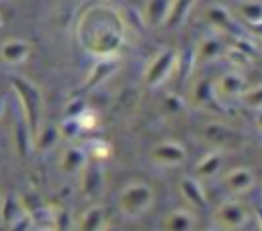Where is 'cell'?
Instances as JSON below:
<instances>
[{
  "label": "cell",
  "mask_w": 262,
  "mask_h": 231,
  "mask_svg": "<svg viewBox=\"0 0 262 231\" xmlns=\"http://www.w3.org/2000/svg\"><path fill=\"white\" fill-rule=\"evenodd\" d=\"M125 22L121 16L104 6H96L94 10L84 14L80 22V39L84 47L98 57H113L123 45Z\"/></svg>",
  "instance_id": "cell-1"
},
{
  "label": "cell",
  "mask_w": 262,
  "mask_h": 231,
  "mask_svg": "<svg viewBox=\"0 0 262 231\" xmlns=\"http://www.w3.org/2000/svg\"><path fill=\"white\" fill-rule=\"evenodd\" d=\"M10 86L20 100L23 119L27 121L33 135L37 137V133L41 131V112H43V98L39 88L23 76H10Z\"/></svg>",
  "instance_id": "cell-2"
},
{
  "label": "cell",
  "mask_w": 262,
  "mask_h": 231,
  "mask_svg": "<svg viewBox=\"0 0 262 231\" xmlns=\"http://www.w3.org/2000/svg\"><path fill=\"white\" fill-rule=\"evenodd\" d=\"M154 204V188L145 182H131L119 194V209L125 217L137 219Z\"/></svg>",
  "instance_id": "cell-3"
},
{
  "label": "cell",
  "mask_w": 262,
  "mask_h": 231,
  "mask_svg": "<svg viewBox=\"0 0 262 231\" xmlns=\"http://www.w3.org/2000/svg\"><path fill=\"white\" fill-rule=\"evenodd\" d=\"M250 221V211L239 200H225L213 213L215 229L219 231H237Z\"/></svg>",
  "instance_id": "cell-4"
},
{
  "label": "cell",
  "mask_w": 262,
  "mask_h": 231,
  "mask_svg": "<svg viewBox=\"0 0 262 231\" xmlns=\"http://www.w3.org/2000/svg\"><path fill=\"white\" fill-rule=\"evenodd\" d=\"M176 61H178V53L170 47L158 51L151 61L147 63L145 72H143V82L149 86V88H156L160 86L164 80H168V76L176 70Z\"/></svg>",
  "instance_id": "cell-5"
},
{
  "label": "cell",
  "mask_w": 262,
  "mask_h": 231,
  "mask_svg": "<svg viewBox=\"0 0 262 231\" xmlns=\"http://www.w3.org/2000/svg\"><path fill=\"white\" fill-rule=\"evenodd\" d=\"M201 135L207 143H211L219 149H233L244 143V137L235 129H231L229 125H223V123H207L201 129Z\"/></svg>",
  "instance_id": "cell-6"
},
{
  "label": "cell",
  "mask_w": 262,
  "mask_h": 231,
  "mask_svg": "<svg viewBox=\"0 0 262 231\" xmlns=\"http://www.w3.org/2000/svg\"><path fill=\"white\" fill-rule=\"evenodd\" d=\"M117 65H119V63H117L115 57H100V59L90 67V72H88V76H86V80H84L80 92H88V90L96 88L98 84H102L106 78H111V76L117 72Z\"/></svg>",
  "instance_id": "cell-7"
},
{
  "label": "cell",
  "mask_w": 262,
  "mask_h": 231,
  "mask_svg": "<svg viewBox=\"0 0 262 231\" xmlns=\"http://www.w3.org/2000/svg\"><path fill=\"white\" fill-rule=\"evenodd\" d=\"M151 157L162 166H178L186 159V149L178 141H162L151 149Z\"/></svg>",
  "instance_id": "cell-8"
},
{
  "label": "cell",
  "mask_w": 262,
  "mask_h": 231,
  "mask_svg": "<svg viewBox=\"0 0 262 231\" xmlns=\"http://www.w3.org/2000/svg\"><path fill=\"white\" fill-rule=\"evenodd\" d=\"M104 186V176H102V168L98 166V161H88L82 170V180H80V190L84 192V196L92 198L96 194H100Z\"/></svg>",
  "instance_id": "cell-9"
},
{
  "label": "cell",
  "mask_w": 262,
  "mask_h": 231,
  "mask_svg": "<svg viewBox=\"0 0 262 231\" xmlns=\"http://www.w3.org/2000/svg\"><path fill=\"white\" fill-rule=\"evenodd\" d=\"M215 90L219 98H242V94L246 92V78L237 72H227L219 76V80L215 82Z\"/></svg>",
  "instance_id": "cell-10"
},
{
  "label": "cell",
  "mask_w": 262,
  "mask_h": 231,
  "mask_svg": "<svg viewBox=\"0 0 262 231\" xmlns=\"http://www.w3.org/2000/svg\"><path fill=\"white\" fill-rule=\"evenodd\" d=\"M223 186L233 194H242L254 186V174L248 168H233L223 176Z\"/></svg>",
  "instance_id": "cell-11"
},
{
  "label": "cell",
  "mask_w": 262,
  "mask_h": 231,
  "mask_svg": "<svg viewBox=\"0 0 262 231\" xmlns=\"http://www.w3.org/2000/svg\"><path fill=\"white\" fill-rule=\"evenodd\" d=\"M194 215L188 209H174L162 219V231H194Z\"/></svg>",
  "instance_id": "cell-12"
},
{
  "label": "cell",
  "mask_w": 262,
  "mask_h": 231,
  "mask_svg": "<svg viewBox=\"0 0 262 231\" xmlns=\"http://www.w3.org/2000/svg\"><path fill=\"white\" fill-rule=\"evenodd\" d=\"M31 55V45L23 39H8L2 43L0 47V57L4 63H10V65H16V63H23L27 57Z\"/></svg>",
  "instance_id": "cell-13"
},
{
  "label": "cell",
  "mask_w": 262,
  "mask_h": 231,
  "mask_svg": "<svg viewBox=\"0 0 262 231\" xmlns=\"http://www.w3.org/2000/svg\"><path fill=\"white\" fill-rule=\"evenodd\" d=\"M180 194L184 196V200L192 206V209H203L207 204V196H205V190L201 186V182L196 178H182L180 180Z\"/></svg>",
  "instance_id": "cell-14"
},
{
  "label": "cell",
  "mask_w": 262,
  "mask_h": 231,
  "mask_svg": "<svg viewBox=\"0 0 262 231\" xmlns=\"http://www.w3.org/2000/svg\"><path fill=\"white\" fill-rule=\"evenodd\" d=\"M223 53V41L215 35H209V37H203L199 41V45L194 47V59L196 63H203V61H213L217 59L219 55Z\"/></svg>",
  "instance_id": "cell-15"
},
{
  "label": "cell",
  "mask_w": 262,
  "mask_h": 231,
  "mask_svg": "<svg viewBox=\"0 0 262 231\" xmlns=\"http://www.w3.org/2000/svg\"><path fill=\"white\" fill-rule=\"evenodd\" d=\"M57 213H59L57 206H37L31 213L35 231H59Z\"/></svg>",
  "instance_id": "cell-16"
},
{
  "label": "cell",
  "mask_w": 262,
  "mask_h": 231,
  "mask_svg": "<svg viewBox=\"0 0 262 231\" xmlns=\"http://www.w3.org/2000/svg\"><path fill=\"white\" fill-rule=\"evenodd\" d=\"M25 213H29V211H27L25 202H23L18 196L6 194V196L2 198V202H0V219H2L4 227H10V225H12L18 217H23Z\"/></svg>",
  "instance_id": "cell-17"
},
{
  "label": "cell",
  "mask_w": 262,
  "mask_h": 231,
  "mask_svg": "<svg viewBox=\"0 0 262 231\" xmlns=\"http://www.w3.org/2000/svg\"><path fill=\"white\" fill-rule=\"evenodd\" d=\"M170 6H172V0H147L145 12H143L145 22L149 27H162V25H166L168 14H170Z\"/></svg>",
  "instance_id": "cell-18"
},
{
  "label": "cell",
  "mask_w": 262,
  "mask_h": 231,
  "mask_svg": "<svg viewBox=\"0 0 262 231\" xmlns=\"http://www.w3.org/2000/svg\"><path fill=\"white\" fill-rule=\"evenodd\" d=\"M207 18H209V22L215 27V29H219V31H223V33H231V35H237V22H235V18L223 8V6H211L209 10H207Z\"/></svg>",
  "instance_id": "cell-19"
},
{
  "label": "cell",
  "mask_w": 262,
  "mask_h": 231,
  "mask_svg": "<svg viewBox=\"0 0 262 231\" xmlns=\"http://www.w3.org/2000/svg\"><path fill=\"white\" fill-rule=\"evenodd\" d=\"M12 137H14V149H16V153H18L20 157H27L29 151L35 147V135H33V131L29 129V125H27L25 119H23L18 125H14Z\"/></svg>",
  "instance_id": "cell-20"
},
{
  "label": "cell",
  "mask_w": 262,
  "mask_h": 231,
  "mask_svg": "<svg viewBox=\"0 0 262 231\" xmlns=\"http://www.w3.org/2000/svg\"><path fill=\"white\" fill-rule=\"evenodd\" d=\"M192 98L199 106H217V90H215V82L211 80H201L196 82L194 90H192Z\"/></svg>",
  "instance_id": "cell-21"
},
{
  "label": "cell",
  "mask_w": 262,
  "mask_h": 231,
  "mask_svg": "<svg viewBox=\"0 0 262 231\" xmlns=\"http://www.w3.org/2000/svg\"><path fill=\"white\" fill-rule=\"evenodd\" d=\"M104 221H106L104 209L102 206H92L82 215V219L78 223V231H100Z\"/></svg>",
  "instance_id": "cell-22"
},
{
  "label": "cell",
  "mask_w": 262,
  "mask_h": 231,
  "mask_svg": "<svg viewBox=\"0 0 262 231\" xmlns=\"http://www.w3.org/2000/svg\"><path fill=\"white\" fill-rule=\"evenodd\" d=\"M86 164H88L86 153H84L80 147H70V149L63 153V157H61V170L68 172V174L82 172Z\"/></svg>",
  "instance_id": "cell-23"
},
{
  "label": "cell",
  "mask_w": 262,
  "mask_h": 231,
  "mask_svg": "<svg viewBox=\"0 0 262 231\" xmlns=\"http://www.w3.org/2000/svg\"><path fill=\"white\" fill-rule=\"evenodd\" d=\"M221 170V153L219 151H211L207 155H203L199 159V164L194 166V174L201 178H211Z\"/></svg>",
  "instance_id": "cell-24"
},
{
  "label": "cell",
  "mask_w": 262,
  "mask_h": 231,
  "mask_svg": "<svg viewBox=\"0 0 262 231\" xmlns=\"http://www.w3.org/2000/svg\"><path fill=\"white\" fill-rule=\"evenodd\" d=\"M194 0H172V6H170V14H168V20L164 27H178L186 14L190 12Z\"/></svg>",
  "instance_id": "cell-25"
},
{
  "label": "cell",
  "mask_w": 262,
  "mask_h": 231,
  "mask_svg": "<svg viewBox=\"0 0 262 231\" xmlns=\"http://www.w3.org/2000/svg\"><path fill=\"white\" fill-rule=\"evenodd\" d=\"M59 135H61V131H59V127H55V125L41 127V131H39L37 137H35V149H39V151L51 149V147L57 143Z\"/></svg>",
  "instance_id": "cell-26"
},
{
  "label": "cell",
  "mask_w": 262,
  "mask_h": 231,
  "mask_svg": "<svg viewBox=\"0 0 262 231\" xmlns=\"http://www.w3.org/2000/svg\"><path fill=\"white\" fill-rule=\"evenodd\" d=\"M237 14L248 22H258L262 20V2L260 0H242L237 4Z\"/></svg>",
  "instance_id": "cell-27"
},
{
  "label": "cell",
  "mask_w": 262,
  "mask_h": 231,
  "mask_svg": "<svg viewBox=\"0 0 262 231\" xmlns=\"http://www.w3.org/2000/svg\"><path fill=\"white\" fill-rule=\"evenodd\" d=\"M194 63H196V59H194V49L184 51L182 55H178L176 67H178V76H180V80H184V78L190 74V70H192Z\"/></svg>",
  "instance_id": "cell-28"
},
{
  "label": "cell",
  "mask_w": 262,
  "mask_h": 231,
  "mask_svg": "<svg viewBox=\"0 0 262 231\" xmlns=\"http://www.w3.org/2000/svg\"><path fill=\"white\" fill-rule=\"evenodd\" d=\"M242 102L250 108H260L262 110V86H256V88H250L242 94Z\"/></svg>",
  "instance_id": "cell-29"
},
{
  "label": "cell",
  "mask_w": 262,
  "mask_h": 231,
  "mask_svg": "<svg viewBox=\"0 0 262 231\" xmlns=\"http://www.w3.org/2000/svg\"><path fill=\"white\" fill-rule=\"evenodd\" d=\"M86 108H88V106H86V100L80 98V96H74V98H70L68 104H66V117L78 119Z\"/></svg>",
  "instance_id": "cell-30"
},
{
  "label": "cell",
  "mask_w": 262,
  "mask_h": 231,
  "mask_svg": "<svg viewBox=\"0 0 262 231\" xmlns=\"http://www.w3.org/2000/svg\"><path fill=\"white\" fill-rule=\"evenodd\" d=\"M225 57H227L231 63H235V65H246V63L252 59L250 53H246L244 49H239V47H235V45H231V47L225 51Z\"/></svg>",
  "instance_id": "cell-31"
},
{
  "label": "cell",
  "mask_w": 262,
  "mask_h": 231,
  "mask_svg": "<svg viewBox=\"0 0 262 231\" xmlns=\"http://www.w3.org/2000/svg\"><path fill=\"white\" fill-rule=\"evenodd\" d=\"M59 131H61V135H63V137L74 139V137L82 131V127H80V121H78V119L66 117V119H63V123H61V127H59Z\"/></svg>",
  "instance_id": "cell-32"
},
{
  "label": "cell",
  "mask_w": 262,
  "mask_h": 231,
  "mask_svg": "<svg viewBox=\"0 0 262 231\" xmlns=\"http://www.w3.org/2000/svg\"><path fill=\"white\" fill-rule=\"evenodd\" d=\"M78 121H80V127H82V131H92L96 125H98V114L94 112V110H90V108H86L80 117H78Z\"/></svg>",
  "instance_id": "cell-33"
},
{
  "label": "cell",
  "mask_w": 262,
  "mask_h": 231,
  "mask_svg": "<svg viewBox=\"0 0 262 231\" xmlns=\"http://www.w3.org/2000/svg\"><path fill=\"white\" fill-rule=\"evenodd\" d=\"M31 229H33V217H31V213H25L10 227H6V231H31Z\"/></svg>",
  "instance_id": "cell-34"
},
{
  "label": "cell",
  "mask_w": 262,
  "mask_h": 231,
  "mask_svg": "<svg viewBox=\"0 0 262 231\" xmlns=\"http://www.w3.org/2000/svg\"><path fill=\"white\" fill-rule=\"evenodd\" d=\"M108 155H111V145L106 141H94V145H92V157L96 161H100V159H106Z\"/></svg>",
  "instance_id": "cell-35"
},
{
  "label": "cell",
  "mask_w": 262,
  "mask_h": 231,
  "mask_svg": "<svg viewBox=\"0 0 262 231\" xmlns=\"http://www.w3.org/2000/svg\"><path fill=\"white\" fill-rule=\"evenodd\" d=\"M164 108H166V112H172V114H174V112H178V110L182 108V102H180L178 96H172V94H170V96L164 98Z\"/></svg>",
  "instance_id": "cell-36"
},
{
  "label": "cell",
  "mask_w": 262,
  "mask_h": 231,
  "mask_svg": "<svg viewBox=\"0 0 262 231\" xmlns=\"http://www.w3.org/2000/svg\"><path fill=\"white\" fill-rule=\"evenodd\" d=\"M250 29H252V33H254V35H258V37L262 39V20L252 22V25H250Z\"/></svg>",
  "instance_id": "cell-37"
},
{
  "label": "cell",
  "mask_w": 262,
  "mask_h": 231,
  "mask_svg": "<svg viewBox=\"0 0 262 231\" xmlns=\"http://www.w3.org/2000/svg\"><path fill=\"white\" fill-rule=\"evenodd\" d=\"M256 221H258V227H260V231H262V204L256 209Z\"/></svg>",
  "instance_id": "cell-38"
},
{
  "label": "cell",
  "mask_w": 262,
  "mask_h": 231,
  "mask_svg": "<svg viewBox=\"0 0 262 231\" xmlns=\"http://www.w3.org/2000/svg\"><path fill=\"white\" fill-rule=\"evenodd\" d=\"M256 125H258V127L262 129V110H260V112L256 114Z\"/></svg>",
  "instance_id": "cell-39"
},
{
  "label": "cell",
  "mask_w": 262,
  "mask_h": 231,
  "mask_svg": "<svg viewBox=\"0 0 262 231\" xmlns=\"http://www.w3.org/2000/svg\"><path fill=\"white\" fill-rule=\"evenodd\" d=\"M2 112H4V96L0 94V117H2Z\"/></svg>",
  "instance_id": "cell-40"
},
{
  "label": "cell",
  "mask_w": 262,
  "mask_h": 231,
  "mask_svg": "<svg viewBox=\"0 0 262 231\" xmlns=\"http://www.w3.org/2000/svg\"><path fill=\"white\" fill-rule=\"evenodd\" d=\"M2 25H4V22H2V16H0V29H2Z\"/></svg>",
  "instance_id": "cell-41"
},
{
  "label": "cell",
  "mask_w": 262,
  "mask_h": 231,
  "mask_svg": "<svg viewBox=\"0 0 262 231\" xmlns=\"http://www.w3.org/2000/svg\"><path fill=\"white\" fill-rule=\"evenodd\" d=\"M106 231H119V229H106Z\"/></svg>",
  "instance_id": "cell-42"
},
{
  "label": "cell",
  "mask_w": 262,
  "mask_h": 231,
  "mask_svg": "<svg viewBox=\"0 0 262 231\" xmlns=\"http://www.w3.org/2000/svg\"><path fill=\"white\" fill-rule=\"evenodd\" d=\"M106 2H111V0H106Z\"/></svg>",
  "instance_id": "cell-43"
},
{
  "label": "cell",
  "mask_w": 262,
  "mask_h": 231,
  "mask_svg": "<svg viewBox=\"0 0 262 231\" xmlns=\"http://www.w3.org/2000/svg\"><path fill=\"white\" fill-rule=\"evenodd\" d=\"M217 231H219V229H217Z\"/></svg>",
  "instance_id": "cell-44"
}]
</instances>
